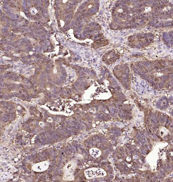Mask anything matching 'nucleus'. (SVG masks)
<instances>
[{"instance_id":"obj_2","label":"nucleus","mask_w":173,"mask_h":182,"mask_svg":"<svg viewBox=\"0 0 173 182\" xmlns=\"http://www.w3.org/2000/svg\"><path fill=\"white\" fill-rule=\"evenodd\" d=\"M100 152L96 149H92L91 150L90 153L93 157H97L100 154Z\"/></svg>"},{"instance_id":"obj_1","label":"nucleus","mask_w":173,"mask_h":182,"mask_svg":"<svg viewBox=\"0 0 173 182\" xmlns=\"http://www.w3.org/2000/svg\"><path fill=\"white\" fill-rule=\"evenodd\" d=\"M86 175L89 178L100 177L105 176V172L103 170L99 168H93L88 170L86 172Z\"/></svg>"}]
</instances>
